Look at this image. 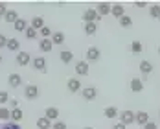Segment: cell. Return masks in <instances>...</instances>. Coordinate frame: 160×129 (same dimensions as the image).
I'll list each match as a JSON object with an SVG mask.
<instances>
[{"label": "cell", "mask_w": 160, "mask_h": 129, "mask_svg": "<svg viewBox=\"0 0 160 129\" xmlns=\"http://www.w3.org/2000/svg\"><path fill=\"white\" fill-rule=\"evenodd\" d=\"M32 64H33V68H35L37 72H42V74H44V72L48 70V68H46V66H48V63H46V59H44L42 55H39V57H33V59H32Z\"/></svg>", "instance_id": "cell-1"}, {"label": "cell", "mask_w": 160, "mask_h": 129, "mask_svg": "<svg viewBox=\"0 0 160 129\" xmlns=\"http://www.w3.org/2000/svg\"><path fill=\"white\" fill-rule=\"evenodd\" d=\"M120 122H122L123 126H129V124L136 122V114L132 113V111H122V113H120Z\"/></svg>", "instance_id": "cell-2"}, {"label": "cell", "mask_w": 160, "mask_h": 129, "mask_svg": "<svg viewBox=\"0 0 160 129\" xmlns=\"http://www.w3.org/2000/svg\"><path fill=\"white\" fill-rule=\"evenodd\" d=\"M83 20H85V22H96L98 24V20H101V17L98 15L96 9H85V13H83Z\"/></svg>", "instance_id": "cell-3"}, {"label": "cell", "mask_w": 160, "mask_h": 129, "mask_svg": "<svg viewBox=\"0 0 160 129\" xmlns=\"http://www.w3.org/2000/svg\"><path fill=\"white\" fill-rule=\"evenodd\" d=\"M81 96L85 98L87 101H92V100H96V96H98V89H96V87H87V89H81Z\"/></svg>", "instance_id": "cell-4"}, {"label": "cell", "mask_w": 160, "mask_h": 129, "mask_svg": "<svg viewBox=\"0 0 160 129\" xmlns=\"http://www.w3.org/2000/svg\"><path fill=\"white\" fill-rule=\"evenodd\" d=\"M24 96H26V100H37L39 98V87L37 85H28L24 89Z\"/></svg>", "instance_id": "cell-5"}, {"label": "cell", "mask_w": 160, "mask_h": 129, "mask_svg": "<svg viewBox=\"0 0 160 129\" xmlns=\"http://www.w3.org/2000/svg\"><path fill=\"white\" fill-rule=\"evenodd\" d=\"M99 57H101V52H99V48H96V46H90V48L87 50V61L96 63V61H99Z\"/></svg>", "instance_id": "cell-6"}, {"label": "cell", "mask_w": 160, "mask_h": 129, "mask_svg": "<svg viewBox=\"0 0 160 129\" xmlns=\"http://www.w3.org/2000/svg\"><path fill=\"white\" fill-rule=\"evenodd\" d=\"M30 61H32V55H30L28 52H18V54H17V64L26 66Z\"/></svg>", "instance_id": "cell-7"}, {"label": "cell", "mask_w": 160, "mask_h": 129, "mask_svg": "<svg viewBox=\"0 0 160 129\" xmlns=\"http://www.w3.org/2000/svg\"><path fill=\"white\" fill-rule=\"evenodd\" d=\"M66 87H68L70 92H81V81L76 80V78H70L66 81Z\"/></svg>", "instance_id": "cell-8"}, {"label": "cell", "mask_w": 160, "mask_h": 129, "mask_svg": "<svg viewBox=\"0 0 160 129\" xmlns=\"http://www.w3.org/2000/svg\"><path fill=\"white\" fill-rule=\"evenodd\" d=\"M111 9H112V6H111V4H107V2H99V4H98V8H96V11H98V15H99V17L109 15V13H111Z\"/></svg>", "instance_id": "cell-9"}, {"label": "cell", "mask_w": 160, "mask_h": 129, "mask_svg": "<svg viewBox=\"0 0 160 129\" xmlns=\"http://www.w3.org/2000/svg\"><path fill=\"white\" fill-rule=\"evenodd\" d=\"M76 74L78 76H87L88 74V63L87 61H78L76 63Z\"/></svg>", "instance_id": "cell-10"}, {"label": "cell", "mask_w": 160, "mask_h": 129, "mask_svg": "<svg viewBox=\"0 0 160 129\" xmlns=\"http://www.w3.org/2000/svg\"><path fill=\"white\" fill-rule=\"evenodd\" d=\"M18 18H20V17H18V13H17L15 9H8V13L4 15V20H6L8 24H15Z\"/></svg>", "instance_id": "cell-11"}, {"label": "cell", "mask_w": 160, "mask_h": 129, "mask_svg": "<svg viewBox=\"0 0 160 129\" xmlns=\"http://www.w3.org/2000/svg\"><path fill=\"white\" fill-rule=\"evenodd\" d=\"M30 26H32L33 30L41 32V30L44 28V18H42V17H33V18H32V22H30Z\"/></svg>", "instance_id": "cell-12"}, {"label": "cell", "mask_w": 160, "mask_h": 129, "mask_svg": "<svg viewBox=\"0 0 160 129\" xmlns=\"http://www.w3.org/2000/svg\"><path fill=\"white\" fill-rule=\"evenodd\" d=\"M131 90H132V92H142V90H144V81L140 80V78L131 80Z\"/></svg>", "instance_id": "cell-13"}, {"label": "cell", "mask_w": 160, "mask_h": 129, "mask_svg": "<svg viewBox=\"0 0 160 129\" xmlns=\"http://www.w3.org/2000/svg\"><path fill=\"white\" fill-rule=\"evenodd\" d=\"M136 124L142 126V127H144L145 124H149V114L145 113V111H138L136 113Z\"/></svg>", "instance_id": "cell-14"}, {"label": "cell", "mask_w": 160, "mask_h": 129, "mask_svg": "<svg viewBox=\"0 0 160 129\" xmlns=\"http://www.w3.org/2000/svg\"><path fill=\"white\" fill-rule=\"evenodd\" d=\"M44 116L48 118L50 122L53 120V122H57V116H59V109L57 107H48L46 111H44Z\"/></svg>", "instance_id": "cell-15"}, {"label": "cell", "mask_w": 160, "mask_h": 129, "mask_svg": "<svg viewBox=\"0 0 160 129\" xmlns=\"http://www.w3.org/2000/svg\"><path fill=\"white\" fill-rule=\"evenodd\" d=\"M39 48H41V52H52V48H53V43H52V39H41V43H39Z\"/></svg>", "instance_id": "cell-16"}, {"label": "cell", "mask_w": 160, "mask_h": 129, "mask_svg": "<svg viewBox=\"0 0 160 129\" xmlns=\"http://www.w3.org/2000/svg\"><path fill=\"white\" fill-rule=\"evenodd\" d=\"M111 15H114L116 18H122V17L125 15V9H123V6L122 4H114L111 9Z\"/></svg>", "instance_id": "cell-17"}, {"label": "cell", "mask_w": 160, "mask_h": 129, "mask_svg": "<svg viewBox=\"0 0 160 129\" xmlns=\"http://www.w3.org/2000/svg\"><path fill=\"white\" fill-rule=\"evenodd\" d=\"M8 83H9L13 89H17V87H20V83H22V78H20L18 74H11V76L8 78Z\"/></svg>", "instance_id": "cell-18"}, {"label": "cell", "mask_w": 160, "mask_h": 129, "mask_svg": "<svg viewBox=\"0 0 160 129\" xmlns=\"http://www.w3.org/2000/svg\"><path fill=\"white\" fill-rule=\"evenodd\" d=\"M83 30H85L87 35H94V33L98 32V24H96V22H85Z\"/></svg>", "instance_id": "cell-19"}, {"label": "cell", "mask_w": 160, "mask_h": 129, "mask_svg": "<svg viewBox=\"0 0 160 129\" xmlns=\"http://www.w3.org/2000/svg\"><path fill=\"white\" fill-rule=\"evenodd\" d=\"M13 28H15V32H26V30H28V20L18 18L15 24H13Z\"/></svg>", "instance_id": "cell-20"}, {"label": "cell", "mask_w": 160, "mask_h": 129, "mask_svg": "<svg viewBox=\"0 0 160 129\" xmlns=\"http://www.w3.org/2000/svg\"><path fill=\"white\" fill-rule=\"evenodd\" d=\"M50 39H52V43H53V44H63V43H64V33L63 32H55V33H52V37H50Z\"/></svg>", "instance_id": "cell-21"}, {"label": "cell", "mask_w": 160, "mask_h": 129, "mask_svg": "<svg viewBox=\"0 0 160 129\" xmlns=\"http://www.w3.org/2000/svg\"><path fill=\"white\" fill-rule=\"evenodd\" d=\"M37 127L39 129H52V122H50L46 116H42V118L37 120Z\"/></svg>", "instance_id": "cell-22"}, {"label": "cell", "mask_w": 160, "mask_h": 129, "mask_svg": "<svg viewBox=\"0 0 160 129\" xmlns=\"http://www.w3.org/2000/svg\"><path fill=\"white\" fill-rule=\"evenodd\" d=\"M140 72H142L144 76L151 74V72H153V64L149 63V61H142V63H140Z\"/></svg>", "instance_id": "cell-23"}, {"label": "cell", "mask_w": 160, "mask_h": 129, "mask_svg": "<svg viewBox=\"0 0 160 129\" xmlns=\"http://www.w3.org/2000/svg\"><path fill=\"white\" fill-rule=\"evenodd\" d=\"M103 113H105V116H107V118H111V120H112V118H116V116L120 114V111H118L114 105H109V107H107Z\"/></svg>", "instance_id": "cell-24"}, {"label": "cell", "mask_w": 160, "mask_h": 129, "mask_svg": "<svg viewBox=\"0 0 160 129\" xmlns=\"http://www.w3.org/2000/svg\"><path fill=\"white\" fill-rule=\"evenodd\" d=\"M6 48L11 50V52H17V50L20 48V43H18V39H8V44H6Z\"/></svg>", "instance_id": "cell-25"}, {"label": "cell", "mask_w": 160, "mask_h": 129, "mask_svg": "<svg viewBox=\"0 0 160 129\" xmlns=\"http://www.w3.org/2000/svg\"><path fill=\"white\" fill-rule=\"evenodd\" d=\"M72 59H74V54H72L70 50H63V52H61V61H63L64 64L72 63Z\"/></svg>", "instance_id": "cell-26"}, {"label": "cell", "mask_w": 160, "mask_h": 129, "mask_svg": "<svg viewBox=\"0 0 160 129\" xmlns=\"http://www.w3.org/2000/svg\"><path fill=\"white\" fill-rule=\"evenodd\" d=\"M22 118H24V113H22L20 109H13V111H11V122H17V124H18Z\"/></svg>", "instance_id": "cell-27"}, {"label": "cell", "mask_w": 160, "mask_h": 129, "mask_svg": "<svg viewBox=\"0 0 160 129\" xmlns=\"http://www.w3.org/2000/svg\"><path fill=\"white\" fill-rule=\"evenodd\" d=\"M0 120L9 122V120H11V111H9V109H6V107H0Z\"/></svg>", "instance_id": "cell-28"}, {"label": "cell", "mask_w": 160, "mask_h": 129, "mask_svg": "<svg viewBox=\"0 0 160 129\" xmlns=\"http://www.w3.org/2000/svg\"><path fill=\"white\" fill-rule=\"evenodd\" d=\"M142 50H144V46H142L140 41H132L131 43V52L132 54H142Z\"/></svg>", "instance_id": "cell-29"}, {"label": "cell", "mask_w": 160, "mask_h": 129, "mask_svg": "<svg viewBox=\"0 0 160 129\" xmlns=\"http://www.w3.org/2000/svg\"><path fill=\"white\" fill-rule=\"evenodd\" d=\"M131 24H132V20H131L129 15H123L122 18H120V26H122V28H129Z\"/></svg>", "instance_id": "cell-30"}, {"label": "cell", "mask_w": 160, "mask_h": 129, "mask_svg": "<svg viewBox=\"0 0 160 129\" xmlns=\"http://www.w3.org/2000/svg\"><path fill=\"white\" fill-rule=\"evenodd\" d=\"M0 129H22V127H20L17 122H11V120H9V122H4Z\"/></svg>", "instance_id": "cell-31"}, {"label": "cell", "mask_w": 160, "mask_h": 129, "mask_svg": "<svg viewBox=\"0 0 160 129\" xmlns=\"http://www.w3.org/2000/svg\"><path fill=\"white\" fill-rule=\"evenodd\" d=\"M149 15L153 17V18H158V17H160V6H158V4L151 6V9H149Z\"/></svg>", "instance_id": "cell-32"}, {"label": "cell", "mask_w": 160, "mask_h": 129, "mask_svg": "<svg viewBox=\"0 0 160 129\" xmlns=\"http://www.w3.org/2000/svg\"><path fill=\"white\" fill-rule=\"evenodd\" d=\"M2 103H9V92L8 90H0V105Z\"/></svg>", "instance_id": "cell-33"}, {"label": "cell", "mask_w": 160, "mask_h": 129, "mask_svg": "<svg viewBox=\"0 0 160 129\" xmlns=\"http://www.w3.org/2000/svg\"><path fill=\"white\" fill-rule=\"evenodd\" d=\"M26 37H28V39H35V37H37V30H33L32 26H28V30H26Z\"/></svg>", "instance_id": "cell-34"}, {"label": "cell", "mask_w": 160, "mask_h": 129, "mask_svg": "<svg viewBox=\"0 0 160 129\" xmlns=\"http://www.w3.org/2000/svg\"><path fill=\"white\" fill-rule=\"evenodd\" d=\"M41 35H42V39H50V37H52V30H50L48 26H44V28L41 30Z\"/></svg>", "instance_id": "cell-35"}, {"label": "cell", "mask_w": 160, "mask_h": 129, "mask_svg": "<svg viewBox=\"0 0 160 129\" xmlns=\"http://www.w3.org/2000/svg\"><path fill=\"white\" fill-rule=\"evenodd\" d=\"M52 129H66V124L57 120V122H53V124H52Z\"/></svg>", "instance_id": "cell-36"}, {"label": "cell", "mask_w": 160, "mask_h": 129, "mask_svg": "<svg viewBox=\"0 0 160 129\" xmlns=\"http://www.w3.org/2000/svg\"><path fill=\"white\" fill-rule=\"evenodd\" d=\"M6 44H8V39H6V35L0 33V48H6Z\"/></svg>", "instance_id": "cell-37"}, {"label": "cell", "mask_w": 160, "mask_h": 129, "mask_svg": "<svg viewBox=\"0 0 160 129\" xmlns=\"http://www.w3.org/2000/svg\"><path fill=\"white\" fill-rule=\"evenodd\" d=\"M9 107H11V111H13V109H18V101H17L15 98L9 100Z\"/></svg>", "instance_id": "cell-38"}, {"label": "cell", "mask_w": 160, "mask_h": 129, "mask_svg": "<svg viewBox=\"0 0 160 129\" xmlns=\"http://www.w3.org/2000/svg\"><path fill=\"white\" fill-rule=\"evenodd\" d=\"M144 129H158V127H157V124H155V122H149V124H145V126H144Z\"/></svg>", "instance_id": "cell-39"}, {"label": "cell", "mask_w": 160, "mask_h": 129, "mask_svg": "<svg viewBox=\"0 0 160 129\" xmlns=\"http://www.w3.org/2000/svg\"><path fill=\"white\" fill-rule=\"evenodd\" d=\"M6 13H8V9H6V6H4V4L0 2V17H4Z\"/></svg>", "instance_id": "cell-40"}, {"label": "cell", "mask_w": 160, "mask_h": 129, "mask_svg": "<svg viewBox=\"0 0 160 129\" xmlns=\"http://www.w3.org/2000/svg\"><path fill=\"white\" fill-rule=\"evenodd\" d=\"M112 129H127V126H123L122 122H118V124H114V126H112Z\"/></svg>", "instance_id": "cell-41"}, {"label": "cell", "mask_w": 160, "mask_h": 129, "mask_svg": "<svg viewBox=\"0 0 160 129\" xmlns=\"http://www.w3.org/2000/svg\"><path fill=\"white\" fill-rule=\"evenodd\" d=\"M136 8H145V2H142V0H138V2H136Z\"/></svg>", "instance_id": "cell-42"}, {"label": "cell", "mask_w": 160, "mask_h": 129, "mask_svg": "<svg viewBox=\"0 0 160 129\" xmlns=\"http://www.w3.org/2000/svg\"><path fill=\"white\" fill-rule=\"evenodd\" d=\"M83 129H94V127H83Z\"/></svg>", "instance_id": "cell-43"}, {"label": "cell", "mask_w": 160, "mask_h": 129, "mask_svg": "<svg viewBox=\"0 0 160 129\" xmlns=\"http://www.w3.org/2000/svg\"><path fill=\"white\" fill-rule=\"evenodd\" d=\"M0 63H2V55H0Z\"/></svg>", "instance_id": "cell-44"}, {"label": "cell", "mask_w": 160, "mask_h": 129, "mask_svg": "<svg viewBox=\"0 0 160 129\" xmlns=\"http://www.w3.org/2000/svg\"><path fill=\"white\" fill-rule=\"evenodd\" d=\"M158 54H160V46H158Z\"/></svg>", "instance_id": "cell-45"}, {"label": "cell", "mask_w": 160, "mask_h": 129, "mask_svg": "<svg viewBox=\"0 0 160 129\" xmlns=\"http://www.w3.org/2000/svg\"><path fill=\"white\" fill-rule=\"evenodd\" d=\"M158 118H160V113H158Z\"/></svg>", "instance_id": "cell-46"}, {"label": "cell", "mask_w": 160, "mask_h": 129, "mask_svg": "<svg viewBox=\"0 0 160 129\" xmlns=\"http://www.w3.org/2000/svg\"><path fill=\"white\" fill-rule=\"evenodd\" d=\"M158 20H160V17H158Z\"/></svg>", "instance_id": "cell-47"}]
</instances>
